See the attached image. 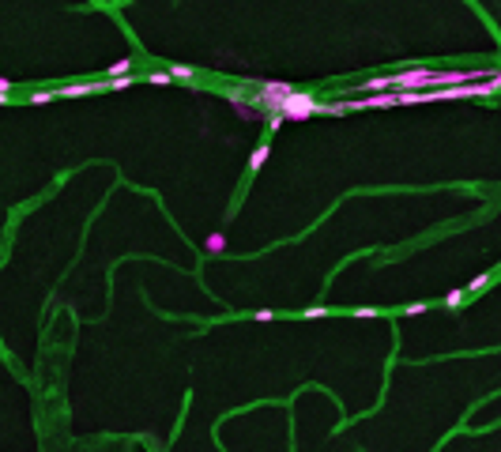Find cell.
<instances>
[{
    "label": "cell",
    "mask_w": 501,
    "mask_h": 452,
    "mask_svg": "<svg viewBox=\"0 0 501 452\" xmlns=\"http://www.w3.org/2000/svg\"><path fill=\"white\" fill-rule=\"evenodd\" d=\"M317 113H325V106H317L309 94H298V91L290 94V99H283V106H279L283 121H309V117H317Z\"/></svg>",
    "instance_id": "6da1fadb"
},
{
    "label": "cell",
    "mask_w": 501,
    "mask_h": 452,
    "mask_svg": "<svg viewBox=\"0 0 501 452\" xmlns=\"http://www.w3.org/2000/svg\"><path fill=\"white\" fill-rule=\"evenodd\" d=\"M400 106V94L389 91V94H362L358 102H351V110H392Z\"/></svg>",
    "instance_id": "7a4b0ae2"
},
{
    "label": "cell",
    "mask_w": 501,
    "mask_h": 452,
    "mask_svg": "<svg viewBox=\"0 0 501 452\" xmlns=\"http://www.w3.org/2000/svg\"><path fill=\"white\" fill-rule=\"evenodd\" d=\"M204 253L207 256H223L226 253V234H219V230L207 234V238H204Z\"/></svg>",
    "instance_id": "3957f363"
},
{
    "label": "cell",
    "mask_w": 501,
    "mask_h": 452,
    "mask_svg": "<svg viewBox=\"0 0 501 452\" xmlns=\"http://www.w3.org/2000/svg\"><path fill=\"white\" fill-rule=\"evenodd\" d=\"M234 99V94H230ZM234 113H238L241 121H260V110L253 106V102H241V99H234Z\"/></svg>",
    "instance_id": "277c9868"
},
{
    "label": "cell",
    "mask_w": 501,
    "mask_h": 452,
    "mask_svg": "<svg viewBox=\"0 0 501 452\" xmlns=\"http://www.w3.org/2000/svg\"><path fill=\"white\" fill-rule=\"evenodd\" d=\"M264 163H268V143H260V147H253V155H249V170H260Z\"/></svg>",
    "instance_id": "5b68a950"
},
{
    "label": "cell",
    "mask_w": 501,
    "mask_h": 452,
    "mask_svg": "<svg viewBox=\"0 0 501 452\" xmlns=\"http://www.w3.org/2000/svg\"><path fill=\"white\" fill-rule=\"evenodd\" d=\"M91 94V83H72V87H61V99H83Z\"/></svg>",
    "instance_id": "8992f818"
},
{
    "label": "cell",
    "mask_w": 501,
    "mask_h": 452,
    "mask_svg": "<svg viewBox=\"0 0 501 452\" xmlns=\"http://www.w3.org/2000/svg\"><path fill=\"white\" fill-rule=\"evenodd\" d=\"M128 72H132V61H128V56H125V61L110 64V68H106V76H113V79H125Z\"/></svg>",
    "instance_id": "52a82bcc"
},
{
    "label": "cell",
    "mask_w": 501,
    "mask_h": 452,
    "mask_svg": "<svg viewBox=\"0 0 501 452\" xmlns=\"http://www.w3.org/2000/svg\"><path fill=\"white\" fill-rule=\"evenodd\" d=\"M53 99H61V91H34L30 94V106H50Z\"/></svg>",
    "instance_id": "ba28073f"
},
{
    "label": "cell",
    "mask_w": 501,
    "mask_h": 452,
    "mask_svg": "<svg viewBox=\"0 0 501 452\" xmlns=\"http://www.w3.org/2000/svg\"><path fill=\"white\" fill-rule=\"evenodd\" d=\"M170 76L181 79V83H189V79L196 76V72H192V64H174V68H170Z\"/></svg>",
    "instance_id": "9c48e42d"
},
{
    "label": "cell",
    "mask_w": 501,
    "mask_h": 452,
    "mask_svg": "<svg viewBox=\"0 0 501 452\" xmlns=\"http://www.w3.org/2000/svg\"><path fill=\"white\" fill-rule=\"evenodd\" d=\"M445 305H449V309H460V305H464V290H452V294H445Z\"/></svg>",
    "instance_id": "30bf717a"
},
{
    "label": "cell",
    "mask_w": 501,
    "mask_h": 452,
    "mask_svg": "<svg viewBox=\"0 0 501 452\" xmlns=\"http://www.w3.org/2000/svg\"><path fill=\"white\" fill-rule=\"evenodd\" d=\"M151 83H159V87L174 83V76H170V68H166V72H151Z\"/></svg>",
    "instance_id": "8fae6325"
},
{
    "label": "cell",
    "mask_w": 501,
    "mask_h": 452,
    "mask_svg": "<svg viewBox=\"0 0 501 452\" xmlns=\"http://www.w3.org/2000/svg\"><path fill=\"white\" fill-rule=\"evenodd\" d=\"M487 282H490V276H475L471 282H467V290H482V287H487Z\"/></svg>",
    "instance_id": "7c38bea8"
},
{
    "label": "cell",
    "mask_w": 501,
    "mask_h": 452,
    "mask_svg": "<svg viewBox=\"0 0 501 452\" xmlns=\"http://www.w3.org/2000/svg\"><path fill=\"white\" fill-rule=\"evenodd\" d=\"M422 309H426V305H418V302H411V305H407V309H403V313H407V317H418V313H422Z\"/></svg>",
    "instance_id": "4fadbf2b"
}]
</instances>
